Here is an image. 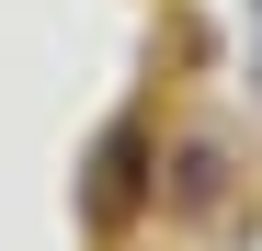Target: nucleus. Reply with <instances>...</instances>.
<instances>
[{
    "label": "nucleus",
    "instance_id": "nucleus-1",
    "mask_svg": "<svg viewBox=\"0 0 262 251\" xmlns=\"http://www.w3.org/2000/svg\"><path fill=\"white\" fill-rule=\"evenodd\" d=\"M137 183H148V137H137V126H114V137H103V172H92V194H80V205H92V228H114L125 205H137Z\"/></svg>",
    "mask_w": 262,
    "mask_h": 251
}]
</instances>
